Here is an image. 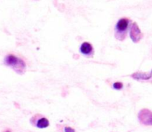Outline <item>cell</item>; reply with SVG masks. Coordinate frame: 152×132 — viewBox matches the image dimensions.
Masks as SVG:
<instances>
[{"label": "cell", "mask_w": 152, "mask_h": 132, "mask_svg": "<svg viewBox=\"0 0 152 132\" xmlns=\"http://www.w3.org/2000/svg\"><path fill=\"white\" fill-rule=\"evenodd\" d=\"M132 20L128 18H121L119 19L115 26V37L119 41H123L127 36L128 31L131 26Z\"/></svg>", "instance_id": "1"}, {"label": "cell", "mask_w": 152, "mask_h": 132, "mask_svg": "<svg viewBox=\"0 0 152 132\" xmlns=\"http://www.w3.org/2000/svg\"><path fill=\"white\" fill-rule=\"evenodd\" d=\"M4 64L10 66L18 74H23L26 69V63L23 59L18 58L13 54H8L4 58Z\"/></svg>", "instance_id": "2"}, {"label": "cell", "mask_w": 152, "mask_h": 132, "mask_svg": "<svg viewBox=\"0 0 152 132\" xmlns=\"http://www.w3.org/2000/svg\"><path fill=\"white\" fill-rule=\"evenodd\" d=\"M138 120L144 125L152 126V111L147 108L140 110L138 114Z\"/></svg>", "instance_id": "3"}, {"label": "cell", "mask_w": 152, "mask_h": 132, "mask_svg": "<svg viewBox=\"0 0 152 132\" xmlns=\"http://www.w3.org/2000/svg\"><path fill=\"white\" fill-rule=\"evenodd\" d=\"M32 125L36 126L38 128H45L49 126V120L41 114H36L31 117L30 120Z\"/></svg>", "instance_id": "4"}, {"label": "cell", "mask_w": 152, "mask_h": 132, "mask_svg": "<svg viewBox=\"0 0 152 132\" xmlns=\"http://www.w3.org/2000/svg\"><path fill=\"white\" fill-rule=\"evenodd\" d=\"M130 38L132 41L135 43H137L140 41L143 37V34L141 32L139 26L136 22H133L130 26V31H129Z\"/></svg>", "instance_id": "5"}, {"label": "cell", "mask_w": 152, "mask_h": 132, "mask_svg": "<svg viewBox=\"0 0 152 132\" xmlns=\"http://www.w3.org/2000/svg\"><path fill=\"white\" fill-rule=\"evenodd\" d=\"M80 51L85 56L90 57V56H93L94 50L93 45L91 43L88 42H85L80 46Z\"/></svg>", "instance_id": "6"}, {"label": "cell", "mask_w": 152, "mask_h": 132, "mask_svg": "<svg viewBox=\"0 0 152 132\" xmlns=\"http://www.w3.org/2000/svg\"><path fill=\"white\" fill-rule=\"evenodd\" d=\"M133 79L137 80H148L152 77V70L150 72H140L137 71L131 75Z\"/></svg>", "instance_id": "7"}, {"label": "cell", "mask_w": 152, "mask_h": 132, "mask_svg": "<svg viewBox=\"0 0 152 132\" xmlns=\"http://www.w3.org/2000/svg\"><path fill=\"white\" fill-rule=\"evenodd\" d=\"M113 88L115 90H121L123 88V84L121 82H116L113 84Z\"/></svg>", "instance_id": "8"}, {"label": "cell", "mask_w": 152, "mask_h": 132, "mask_svg": "<svg viewBox=\"0 0 152 132\" xmlns=\"http://www.w3.org/2000/svg\"><path fill=\"white\" fill-rule=\"evenodd\" d=\"M65 132H75V130L71 127H65Z\"/></svg>", "instance_id": "9"}, {"label": "cell", "mask_w": 152, "mask_h": 132, "mask_svg": "<svg viewBox=\"0 0 152 132\" xmlns=\"http://www.w3.org/2000/svg\"><path fill=\"white\" fill-rule=\"evenodd\" d=\"M5 132H10V131H8V130H7V131H6Z\"/></svg>", "instance_id": "10"}]
</instances>
